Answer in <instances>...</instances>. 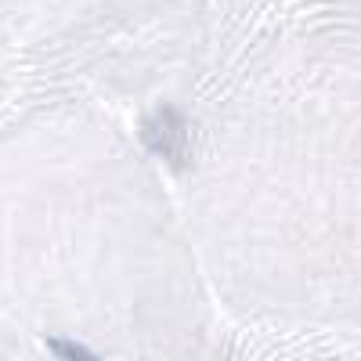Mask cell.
I'll use <instances>...</instances> for the list:
<instances>
[{
    "label": "cell",
    "mask_w": 361,
    "mask_h": 361,
    "mask_svg": "<svg viewBox=\"0 0 361 361\" xmlns=\"http://www.w3.org/2000/svg\"><path fill=\"white\" fill-rule=\"evenodd\" d=\"M199 279L152 134L83 76L0 47V307L94 354L102 336H192Z\"/></svg>",
    "instance_id": "6da1fadb"
},
{
    "label": "cell",
    "mask_w": 361,
    "mask_h": 361,
    "mask_svg": "<svg viewBox=\"0 0 361 361\" xmlns=\"http://www.w3.org/2000/svg\"><path fill=\"white\" fill-rule=\"evenodd\" d=\"M209 33V0H0V47L62 66L156 134L177 116Z\"/></svg>",
    "instance_id": "7a4b0ae2"
}]
</instances>
